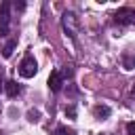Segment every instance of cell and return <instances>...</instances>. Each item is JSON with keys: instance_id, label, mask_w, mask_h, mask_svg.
<instances>
[{"instance_id": "cell-3", "label": "cell", "mask_w": 135, "mask_h": 135, "mask_svg": "<svg viewBox=\"0 0 135 135\" xmlns=\"http://www.w3.org/2000/svg\"><path fill=\"white\" fill-rule=\"evenodd\" d=\"M11 6L13 4L8 0L0 2V36H8V21H11L8 11H11Z\"/></svg>"}, {"instance_id": "cell-14", "label": "cell", "mask_w": 135, "mask_h": 135, "mask_svg": "<svg viewBox=\"0 0 135 135\" xmlns=\"http://www.w3.org/2000/svg\"><path fill=\"white\" fill-rule=\"evenodd\" d=\"M2 76H4V72H2V68H0V86H4V82H2Z\"/></svg>"}, {"instance_id": "cell-6", "label": "cell", "mask_w": 135, "mask_h": 135, "mask_svg": "<svg viewBox=\"0 0 135 135\" xmlns=\"http://www.w3.org/2000/svg\"><path fill=\"white\" fill-rule=\"evenodd\" d=\"M110 114H112V110H110V105H103V103H97V105L93 108V116H95L97 120H105V118H110Z\"/></svg>"}, {"instance_id": "cell-2", "label": "cell", "mask_w": 135, "mask_h": 135, "mask_svg": "<svg viewBox=\"0 0 135 135\" xmlns=\"http://www.w3.org/2000/svg\"><path fill=\"white\" fill-rule=\"evenodd\" d=\"M19 74H21L23 78H34V76L38 74V63H36L34 55L27 53V55L21 59V63H19Z\"/></svg>"}, {"instance_id": "cell-12", "label": "cell", "mask_w": 135, "mask_h": 135, "mask_svg": "<svg viewBox=\"0 0 135 135\" xmlns=\"http://www.w3.org/2000/svg\"><path fill=\"white\" fill-rule=\"evenodd\" d=\"M127 133H129V135H135V120L127 122Z\"/></svg>"}, {"instance_id": "cell-11", "label": "cell", "mask_w": 135, "mask_h": 135, "mask_svg": "<svg viewBox=\"0 0 135 135\" xmlns=\"http://www.w3.org/2000/svg\"><path fill=\"white\" fill-rule=\"evenodd\" d=\"M65 116H68V118H76V108H74V105H68V108H65Z\"/></svg>"}, {"instance_id": "cell-1", "label": "cell", "mask_w": 135, "mask_h": 135, "mask_svg": "<svg viewBox=\"0 0 135 135\" xmlns=\"http://www.w3.org/2000/svg\"><path fill=\"white\" fill-rule=\"evenodd\" d=\"M112 21H114L116 25H135V8L122 6V8L114 11V15H112Z\"/></svg>"}, {"instance_id": "cell-4", "label": "cell", "mask_w": 135, "mask_h": 135, "mask_svg": "<svg viewBox=\"0 0 135 135\" xmlns=\"http://www.w3.org/2000/svg\"><path fill=\"white\" fill-rule=\"evenodd\" d=\"M61 25H63V32H65L70 38H76V15H74L72 11H65V13H63Z\"/></svg>"}, {"instance_id": "cell-15", "label": "cell", "mask_w": 135, "mask_h": 135, "mask_svg": "<svg viewBox=\"0 0 135 135\" xmlns=\"http://www.w3.org/2000/svg\"><path fill=\"white\" fill-rule=\"evenodd\" d=\"M131 97H133V99H135V84H133V86H131Z\"/></svg>"}, {"instance_id": "cell-8", "label": "cell", "mask_w": 135, "mask_h": 135, "mask_svg": "<svg viewBox=\"0 0 135 135\" xmlns=\"http://www.w3.org/2000/svg\"><path fill=\"white\" fill-rule=\"evenodd\" d=\"M4 91H6L8 97H17V95L21 93V86H19L15 80H6V82H4Z\"/></svg>"}, {"instance_id": "cell-7", "label": "cell", "mask_w": 135, "mask_h": 135, "mask_svg": "<svg viewBox=\"0 0 135 135\" xmlns=\"http://www.w3.org/2000/svg\"><path fill=\"white\" fill-rule=\"evenodd\" d=\"M122 68L124 70H135V51L133 49H127L122 53Z\"/></svg>"}, {"instance_id": "cell-5", "label": "cell", "mask_w": 135, "mask_h": 135, "mask_svg": "<svg viewBox=\"0 0 135 135\" xmlns=\"http://www.w3.org/2000/svg\"><path fill=\"white\" fill-rule=\"evenodd\" d=\"M63 76H61V72L59 70H55V72H51V76H49V80H46V84H49V89L53 91V93H59L61 89H63Z\"/></svg>"}, {"instance_id": "cell-10", "label": "cell", "mask_w": 135, "mask_h": 135, "mask_svg": "<svg viewBox=\"0 0 135 135\" xmlns=\"http://www.w3.org/2000/svg\"><path fill=\"white\" fill-rule=\"evenodd\" d=\"M55 135H76V131L72 127H65V124H59L55 129Z\"/></svg>"}, {"instance_id": "cell-9", "label": "cell", "mask_w": 135, "mask_h": 135, "mask_svg": "<svg viewBox=\"0 0 135 135\" xmlns=\"http://www.w3.org/2000/svg\"><path fill=\"white\" fill-rule=\"evenodd\" d=\"M15 46H17V38H11V40L4 44V49H2V55L8 59V57L13 55V51H15Z\"/></svg>"}, {"instance_id": "cell-13", "label": "cell", "mask_w": 135, "mask_h": 135, "mask_svg": "<svg viewBox=\"0 0 135 135\" xmlns=\"http://www.w3.org/2000/svg\"><path fill=\"white\" fill-rule=\"evenodd\" d=\"M13 6H15L17 11H23V8H25V2H13Z\"/></svg>"}]
</instances>
